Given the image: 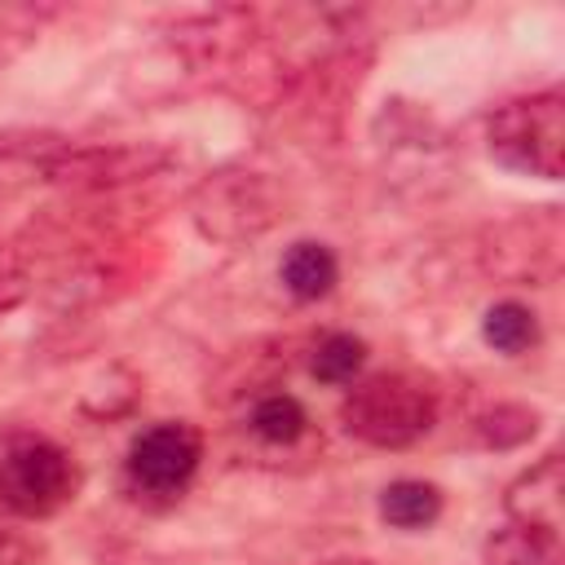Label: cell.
Here are the masks:
<instances>
[{
    "instance_id": "obj_1",
    "label": "cell",
    "mask_w": 565,
    "mask_h": 565,
    "mask_svg": "<svg viewBox=\"0 0 565 565\" xmlns=\"http://www.w3.org/2000/svg\"><path fill=\"white\" fill-rule=\"evenodd\" d=\"M441 397L433 380L415 371H371L349 384L340 402V424L349 437L375 450H406L433 433Z\"/></svg>"
},
{
    "instance_id": "obj_2",
    "label": "cell",
    "mask_w": 565,
    "mask_h": 565,
    "mask_svg": "<svg viewBox=\"0 0 565 565\" xmlns=\"http://www.w3.org/2000/svg\"><path fill=\"white\" fill-rule=\"evenodd\" d=\"M190 225L216 247H247L265 238L287 216V194L269 172L256 168H216L190 190Z\"/></svg>"
},
{
    "instance_id": "obj_3",
    "label": "cell",
    "mask_w": 565,
    "mask_h": 565,
    "mask_svg": "<svg viewBox=\"0 0 565 565\" xmlns=\"http://www.w3.org/2000/svg\"><path fill=\"white\" fill-rule=\"evenodd\" d=\"M486 150L521 177L561 181L565 172V97L556 88L499 102L486 115Z\"/></svg>"
},
{
    "instance_id": "obj_4",
    "label": "cell",
    "mask_w": 565,
    "mask_h": 565,
    "mask_svg": "<svg viewBox=\"0 0 565 565\" xmlns=\"http://www.w3.org/2000/svg\"><path fill=\"white\" fill-rule=\"evenodd\" d=\"M79 490V468L66 446L44 433H9L0 441V508L22 521H44L62 512Z\"/></svg>"
},
{
    "instance_id": "obj_5",
    "label": "cell",
    "mask_w": 565,
    "mask_h": 565,
    "mask_svg": "<svg viewBox=\"0 0 565 565\" xmlns=\"http://www.w3.org/2000/svg\"><path fill=\"white\" fill-rule=\"evenodd\" d=\"M172 163V150L159 141H66L40 177L62 190L97 194V190H119L132 181H146Z\"/></svg>"
},
{
    "instance_id": "obj_6",
    "label": "cell",
    "mask_w": 565,
    "mask_h": 565,
    "mask_svg": "<svg viewBox=\"0 0 565 565\" xmlns=\"http://www.w3.org/2000/svg\"><path fill=\"white\" fill-rule=\"evenodd\" d=\"M203 463V433L190 419H163L132 437L124 459V481L137 499L172 503L185 494Z\"/></svg>"
},
{
    "instance_id": "obj_7",
    "label": "cell",
    "mask_w": 565,
    "mask_h": 565,
    "mask_svg": "<svg viewBox=\"0 0 565 565\" xmlns=\"http://www.w3.org/2000/svg\"><path fill=\"white\" fill-rule=\"evenodd\" d=\"M481 265L486 274L503 282H543L561 265V225L552 212L534 216H512L486 230L481 243Z\"/></svg>"
},
{
    "instance_id": "obj_8",
    "label": "cell",
    "mask_w": 565,
    "mask_h": 565,
    "mask_svg": "<svg viewBox=\"0 0 565 565\" xmlns=\"http://www.w3.org/2000/svg\"><path fill=\"white\" fill-rule=\"evenodd\" d=\"M503 512L516 525H534V530L561 534V521H565V463H561L556 450H547L539 463H530L503 490Z\"/></svg>"
},
{
    "instance_id": "obj_9",
    "label": "cell",
    "mask_w": 565,
    "mask_h": 565,
    "mask_svg": "<svg viewBox=\"0 0 565 565\" xmlns=\"http://www.w3.org/2000/svg\"><path fill=\"white\" fill-rule=\"evenodd\" d=\"M278 282L291 300L313 305L340 282V256L322 238H296L278 260Z\"/></svg>"
},
{
    "instance_id": "obj_10",
    "label": "cell",
    "mask_w": 565,
    "mask_h": 565,
    "mask_svg": "<svg viewBox=\"0 0 565 565\" xmlns=\"http://www.w3.org/2000/svg\"><path fill=\"white\" fill-rule=\"evenodd\" d=\"M441 508H446L441 486H433L424 477H397L380 490V521L402 534H419V530L437 525Z\"/></svg>"
},
{
    "instance_id": "obj_11",
    "label": "cell",
    "mask_w": 565,
    "mask_h": 565,
    "mask_svg": "<svg viewBox=\"0 0 565 565\" xmlns=\"http://www.w3.org/2000/svg\"><path fill=\"white\" fill-rule=\"evenodd\" d=\"M481 561H486V565H565V552H561V534L503 521V525L486 539Z\"/></svg>"
},
{
    "instance_id": "obj_12",
    "label": "cell",
    "mask_w": 565,
    "mask_h": 565,
    "mask_svg": "<svg viewBox=\"0 0 565 565\" xmlns=\"http://www.w3.org/2000/svg\"><path fill=\"white\" fill-rule=\"evenodd\" d=\"M481 340L503 358H521L543 340V327H539V313L525 300L508 296V300H494L481 313Z\"/></svg>"
},
{
    "instance_id": "obj_13",
    "label": "cell",
    "mask_w": 565,
    "mask_h": 565,
    "mask_svg": "<svg viewBox=\"0 0 565 565\" xmlns=\"http://www.w3.org/2000/svg\"><path fill=\"white\" fill-rule=\"evenodd\" d=\"M247 428L256 441L265 446H296L305 433H309V411L300 397L291 393H265L252 402L247 411Z\"/></svg>"
},
{
    "instance_id": "obj_14",
    "label": "cell",
    "mask_w": 565,
    "mask_h": 565,
    "mask_svg": "<svg viewBox=\"0 0 565 565\" xmlns=\"http://www.w3.org/2000/svg\"><path fill=\"white\" fill-rule=\"evenodd\" d=\"M309 371H313V380H322L331 388H349L353 380L366 375V340L353 331H327L313 344Z\"/></svg>"
},
{
    "instance_id": "obj_15",
    "label": "cell",
    "mask_w": 565,
    "mask_h": 565,
    "mask_svg": "<svg viewBox=\"0 0 565 565\" xmlns=\"http://www.w3.org/2000/svg\"><path fill=\"white\" fill-rule=\"evenodd\" d=\"M539 411L525 402H494L472 419V433L486 450H516L539 433Z\"/></svg>"
},
{
    "instance_id": "obj_16",
    "label": "cell",
    "mask_w": 565,
    "mask_h": 565,
    "mask_svg": "<svg viewBox=\"0 0 565 565\" xmlns=\"http://www.w3.org/2000/svg\"><path fill=\"white\" fill-rule=\"evenodd\" d=\"M137 393H141V384L128 366H106L97 380H88L79 388V411L88 419H119L137 406Z\"/></svg>"
},
{
    "instance_id": "obj_17",
    "label": "cell",
    "mask_w": 565,
    "mask_h": 565,
    "mask_svg": "<svg viewBox=\"0 0 565 565\" xmlns=\"http://www.w3.org/2000/svg\"><path fill=\"white\" fill-rule=\"evenodd\" d=\"M71 137L57 128H0V163H18L40 172Z\"/></svg>"
},
{
    "instance_id": "obj_18",
    "label": "cell",
    "mask_w": 565,
    "mask_h": 565,
    "mask_svg": "<svg viewBox=\"0 0 565 565\" xmlns=\"http://www.w3.org/2000/svg\"><path fill=\"white\" fill-rule=\"evenodd\" d=\"M44 547L22 530H0V565H35Z\"/></svg>"
},
{
    "instance_id": "obj_19",
    "label": "cell",
    "mask_w": 565,
    "mask_h": 565,
    "mask_svg": "<svg viewBox=\"0 0 565 565\" xmlns=\"http://www.w3.org/2000/svg\"><path fill=\"white\" fill-rule=\"evenodd\" d=\"M327 565H371V561H327Z\"/></svg>"
}]
</instances>
